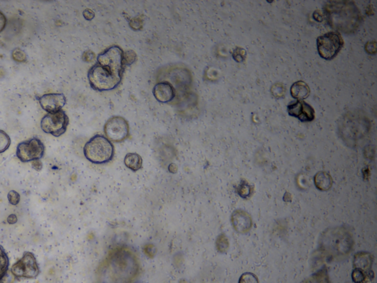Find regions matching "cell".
Returning <instances> with one entry per match:
<instances>
[{
    "label": "cell",
    "instance_id": "cell-1",
    "mask_svg": "<svg viewBox=\"0 0 377 283\" xmlns=\"http://www.w3.org/2000/svg\"><path fill=\"white\" fill-rule=\"evenodd\" d=\"M325 11L330 25L338 31L352 33L360 24V12L352 2H330Z\"/></svg>",
    "mask_w": 377,
    "mask_h": 283
},
{
    "label": "cell",
    "instance_id": "cell-2",
    "mask_svg": "<svg viewBox=\"0 0 377 283\" xmlns=\"http://www.w3.org/2000/svg\"><path fill=\"white\" fill-rule=\"evenodd\" d=\"M353 236L343 227L327 229L320 237L319 246L321 252L333 258L347 256L353 249Z\"/></svg>",
    "mask_w": 377,
    "mask_h": 283
},
{
    "label": "cell",
    "instance_id": "cell-3",
    "mask_svg": "<svg viewBox=\"0 0 377 283\" xmlns=\"http://www.w3.org/2000/svg\"><path fill=\"white\" fill-rule=\"evenodd\" d=\"M123 72H119L110 66L96 64L88 72V79L93 90L99 92L114 90L120 84Z\"/></svg>",
    "mask_w": 377,
    "mask_h": 283
},
{
    "label": "cell",
    "instance_id": "cell-4",
    "mask_svg": "<svg viewBox=\"0 0 377 283\" xmlns=\"http://www.w3.org/2000/svg\"><path fill=\"white\" fill-rule=\"evenodd\" d=\"M84 152L86 158L91 163L96 165L106 164L114 157V146L107 137L97 134L87 142Z\"/></svg>",
    "mask_w": 377,
    "mask_h": 283
},
{
    "label": "cell",
    "instance_id": "cell-5",
    "mask_svg": "<svg viewBox=\"0 0 377 283\" xmlns=\"http://www.w3.org/2000/svg\"><path fill=\"white\" fill-rule=\"evenodd\" d=\"M343 39L338 32L324 33L317 39V48L320 56L325 60H333L343 47Z\"/></svg>",
    "mask_w": 377,
    "mask_h": 283
},
{
    "label": "cell",
    "instance_id": "cell-6",
    "mask_svg": "<svg viewBox=\"0 0 377 283\" xmlns=\"http://www.w3.org/2000/svg\"><path fill=\"white\" fill-rule=\"evenodd\" d=\"M69 122L67 114L61 110L45 115L41 121V128L46 134L58 137L66 132Z\"/></svg>",
    "mask_w": 377,
    "mask_h": 283
},
{
    "label": "cell",
    "instance_id": "cell-7",
    "mask_svg": "<svg viewBox=\"0 0 377 283\" xmlns=\"http://www.w3.org/2000/svg\"><path fill=\"white\" fill-rule=\"evenodd\" d=\"M40 272L36 257L32 252H27L22 258L13 265L11 273L17 278L34 279Z\"/></svg>",
    "mask_w": 377,
    "mask_h": 283
},
{
    "label": "cell",
    "instance_id": "cell-8",
    "mask_svg": "<svg viewBox=\"0 0 377 283\" xmlns=\"http://www.w3.org/2000/svg\"><path fill=\"white\" fill-rule=\"evenodd\" d=\"M45 147L39 139L34 138L22 142L17 149V156L22 163L39 160L44 154Z\"/></svg>",
    "mask_w": 377,
    "mask_h": 283
},
{
    "label": "cell",
    "instance_id": "cell-9",
    "mask_svg": "<svg viewBox=\"0 0 377 283\" xmlns=\"http://www.w3.org/2000/svg\"><path fill=\"white\" fill-rule=\"evenodd\" d=\"M104 132L111 142H123L129 135V122L122 117H113L105 124Z\"/></svg>",
    "mask_w": 377,
    "mask_h": 283
},
{
    "label": "cell",
    "instance_id": "cell-10",
    "mask_svg": "<svg viewBox=\"0 0 377 283\" xmlns=\"http://www.w3.org/2000/svg\"><path fill=\"white\" fill-rule=\"evenodd\" d=\"M288 112L290 116L296 118L301 122H311L315 119V110L304 100H296L289 103Z\"/></svg>",
    "mask_w": 377,
    "mask_h": 283
},
{
    "label": "cell",
    "instance_id": "cell-11",
    "mask_svg": "<svg viewBox=\"0 0 377 283\" xmlns=\"http://www.w3.org/2000/svg\"><path fill=\"white\" fill-rule=\"evenodd\" d=\"M231 221L235 231L240 234H247L253 227L252 218L244 210H235L231 215Z\"/></svg>",
    "mask_w": 377,
    "mask_h": 283
},
{
    "label": "cell",
    "instance_id": "cell-12",
    "mask_svg": "<svg viewBox=\"0 0 377 283\" xmlns=\"http://www.w3.org/2000/svg\"><path fill=\"white\" fill-rule=\"evenodd\" d=\"M66 102L65 96L58 93L44 94L39 99V103L42 109L48 113H55L62 110Z\"/></svg>",
    "mask_w": 377,
    "mask_h": 283
},
{
    "label": "cell",
    "instance_id": "cell-13",
    "mask_svg": "<svg viewBox=\"0 0 377 283\" xmlns=\"http://www.w3.org/2000/svg\"><path fill=\"white\" fill-rule=\"evenodd\" d=\"M153 93L155 98L160 103H169L172 101L176 96L174 87L167 81L155 84Z\"/></svg>",
    "mask_w": 377,
    "mask_h": 283
},
{
    "label": "cell",
    "instance_id": "cell-14",
    "mask_svg": "<svg viewBox=\"0 0 377 283\" xmlns=\"http://www.w3.org/2000/svg\"><path fill=\"white\" fill-rule=\"evenodd\" d=\"M372 263L373 256L368 252H358L354 258L353 265L355 268L362 270L364 272L371 269Z\"/></svg>",
    "mask_w": 377,
    "mask_h": 283
},
{
    "label": "cell",
    "instance_id": "cell-15",
    "mask_svg": "<svg viewBox=\"0 0 377 283\" xmlns=\"http://www.w3.org/2000/svg\"><path fill=\"white\" fill-rule=\"evenodd\" d=\"M314 184L317 189L321 191H328L333 185V179L331 175L327 172L320 171L314 176Z\"/></svg>",
    "mask_w": 377,
    "mask_h": 283
},
{
    "label": "cell",
    "instance_id": "cell-16",
    "mask_svg": "<svg viewBox=\"0 0 377 283\" xmlns=\"http://www.w3.org/2000/svg\"><path fill=\"white\" fill-rule=\"evenodd\" d=\"M290 94L293 98L298 100H302L309 97L310 89L304 81H297L292 84L290 88Z\"/></svg>",
    "mask_w": 377,
    "mask_h": 283
},
{
    "label": "cell",
    "instance_id": "cell-17",
    "mask_svg": "<svg viewBox=\"0 0 377 283\" xmlns=\"http://www.w3.org/2000/svg\"><path fill=\"white\" fill-rule=\"evenodd\" d=\"M125 166L132 171H137L142 167V159L140 155L136 153H129L125 156L124 160Z\"/></svg>",
    "mask_w": 377,
    "mask_h": 283
},
{
    "label": "cell",
    "instance_id": "cell-18",
    "mask_svg": "<svg viewBox=\"0 0 377 283\" xmlns=\"http://www.w3.org/2000/svg\"><path fill=\"white\" fill-rule=\"evenodd\" d=\"M303 283H331L327 270L321 269L304 280Z\"/></svg>",
    "mask_w": 377,
    "mask_h": 283
},
{
    "label": "cell",
    "instance_id": "cell-19",
    "mask_svg": "<svg viewBox=\"0 0 377 283\" xmlns=\"http://www.w3.org/2000/svg\"><path fill=\"white\" fill-rule=\"evenodd\" d=\"M9 267V259L4 248L0 246V280H2L7 273Z\"/></svg>",
    "mask_w": 377,
    "mask_h": 283
},
{
    "label": "cell",
    "instance_id": "cell-20",
    "mask_svg": "<svg viewBox=\"0 0 377 283\" xmlns=\"http://www.w3.org/2000/svg\"><path fill=\"white\" fill-rule=\"evenodd\" d=\"M253 192H254V188L245 181L241 182L237 188V192H238L239 195L244 199L250 198L252 195Z\"/></svg>",
    "mask_w": 377,
    "mask_h": 283
},
{
    "label": "cell",
    "instance_id": "cell-21",
    "mask_svg": "<svg viewBox=\"0 0 377 283\" xmlns=\"http://www.w3.org/2000/svg\"><path fill=\"white\" fill-rule=\"evenodd\" d=\"M11 138L6 132L0 130V154L5 152L11 145Z\"/></svg>",
    "mask_w": 377,
    "mask_h": 283
},
{
    "label": "cell",
    "instance_id": "cell-22",
    "mask_svg": "<svg viewBox=\"0 0 377 283\" xmlns=\"http://www.w3.org/2000/svg\"><path fill=\"white\" fill-rule=\"evenodd\" d=\"M217 249L221 253H225L229 249V242L225 235L222 234L218 237L217 240Z\"/></svg>",
    "mask_w": 377,
    "mask_h": 283
},
{
    "label": "cell",
    "instance_id": "cell-23",
    "mask_svg": "<svg viewBox=\"0 0 377 283\" xmlns=\"http://www.w3.org/2000/svg\"><path fill=\"white\" fill-rule=\"evenodd\" d=\"M239 283H260L258 278L253 273L246 272L242 274L239 280Z\"/></svg>",
    "mask_w": 377,
    "mask_h": 283
},
{
    "label": "cell",
    "instance_id": "cell-24",
    "mask_svg": "<svg viewBox=\"0 0 377 283\" xmlns=\"http://www.w3.org/2000/svg\"><path fill=\"white\" fill-rule=\"evenodd\" d=\"M285 87L284 85L281 84L280 83L274 84L273 87H271V93L273 96H274L276 98H280V97H284L285 94Z\"/></svg>",
    "mask_w": 377,
    "mask_h": 283
},
{
    "label": "cell",
    "instance_id": "cell-25",
    "mask_svg": "<svg viewBox=\"0 0 377 283\" xmlns=\"http://www.w3.org/2000/svg\"><path fill=\"white\" fill-rule=\"evenodd\" d=\"M352 279L355 283H363L366 279L365 272H364L362 270L355 268L353 272H352Z\"/></svg>",
    "mask_w": 377,
    "mask_h": 283
},
{
    "label": "cell",
    "instance_id": "cell-26",
    "mask_svg": "<svg viewBox=\"0 0 377 283\" xmlns=\"http://www.w3.org/2000/svg\"><path fill=\"white\" fill-rule=\"evenodd\" d=\"M246 56V52L244 49L241 47H237L233 52V58L237 62H242L244 61Z\"/></svg>",
    "mask_w": 377,
    "mask_h": 283
},
{
    "label": "cell",
    "instance_id": "cell-27",
    "mask_svg": "<svg viewBox=\"0 0 377 283\" xmlns=\"http://www.w3.org/2000/svg\"><path fill=\"white\" fill-rule=\"evenodd\" d=\"M136 60V55L133 51H128L126 53H124V61L125 67L133 64Z\"/></svg>",
    "mask_w": 377,
    "mask_h": 283
},
{
    "label": "cell",
    "instance_id": "cell-28",
    "mask_svg": "<svg viewBox=\"0 0 377 283\" xmlns=\"http://www.w3.org/2000/svg\"><path fill=\"white\" fill-rule=\"evenodd\" d=\"M8 199L10 204L14 206L17 205L20 201V194L15 190L10 191L8 194Z\"/></svg>",
    "mask_w": 377,
    "mask_h": 283
},
{
    "label": "cell",
    "instance_id": "cell-29",
    "mask_svg": "<svg viewBox=\"0 0 377 283\" xmlns=\"http://www.w3.org/2000/svg\"><path fill=\"white\" fill-rule=\"evenodd\" d=\"M12 57L15 61H19V62H23L27 58L25 53L20 49H14Z\"/></svg>",
    "mask_w": 377,
    "mask_h": 283
},
{
    "label": "cell",
    "instance_id": "cell-30",
    "mask_svg": "<svg viewBox=\"0 0 377 283\" xmlns=\"http://www.w3.org/2000/svg\"><path fill=\"white\" fill-rule=\"evenodd\" d=\"M365 50L368 53L375 54L377 52V45L375 42H369L365 45Z\"/></svg>",
    "mask_w": 377,
    "mask_h": 283
},
{
    "label": "cell",
    "instance_id": "cell-31",
    "mask_svg": "<svg viewBox=\"0 0 377 283\" xmlns=\"http://www.w3.org/2000/svg\"><path fill=\"white\" fill-rule=\"evenodd\" d=\"M6 18L5 15L0 11V32H2L6 25Z\"/></svg>",
    "mask_w": 377,
    "mask_h": 283
},
{
    "label": "cell",
    "instance_id": "cell-32",
    "mask_svg": "<svg viewBox=\"0 0 377 283\" xmlns=\"http://www.w3.org/2000/svg\"><path fill=\"white\" fill-rule=\"evenodd\" d=\"M84 17H85V18L87 19V20H92L93 18H94V14L92 11H91V10L87 9V10H86L85 11H84Z\"/></svg>",
    "mask_w": 377,
    "mask_h": 283
},
{
    "label": "cell",
    "instance_id": "cell-33",
    "mask_svg": "<svg viewBox=\"0 0 377 283\" xmlns=\"http://www.w3.org/2000/svg\"><path fill=\"white\" fill-rule=\"evenodd\" d=\"M32 166H33V167L35 170H41L42 168V163H41L40 160H36V161L33 162Z\"/></svg>",
    "mask_w": 377,
    "mask_h": 283
},
{
    "label": "cell",
    "instance_id": "cell-34",
    "mask_svg": "<svg viewBox=\"0 0 377 283\" xmlns=\"http://www.w3.org/2000/svg\"><path fill=\"white\" fill-rule=\"evenodd\" d=\"M8 221L9 224H15L17 221V218L15 215H11L8 218Z\"/></svg>",
    "mask_w": 377,
    "mask_h": 283
}]
</instances>
